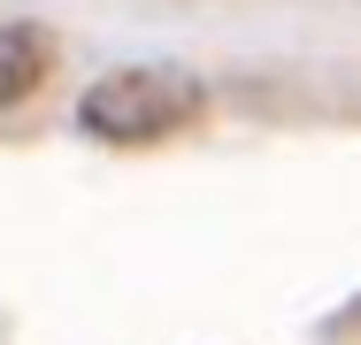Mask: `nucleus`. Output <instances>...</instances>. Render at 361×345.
I'll return each instance as SVG.
<instances>
[{
  "label": "nucleus",
  "instance_id": "f257e3e1",
  "mask_svg": "<svg viewBox=\"0 0 361 345\" xmlns=\"http://www.w3.org/2000/svg\"><path fill=\"white\" fill-rule=\"evenodd\" d=\"M200 115V84L185 69H116L100 77L85 100H77V123L108 146H146V138H169Z\"/></svg>",
  "mask_w": 361,
  "mask_h": 345
},
{
  "label": "nucleus",
  "instance_id": "f03ea898",
  "mask_svg": "<svg viewBox=\"0 0 361 345\" xmlns=\"http://www.w3.org/2000/svg\"><path fill=\"white\" fill-rule=\"evenodd\" d=\"M47 69H54V39L39 23H0V108L31 100L47 84Z\"/></svg>",
  "mask_w": 361,
  "mask_h": 345
}]
</instances>
